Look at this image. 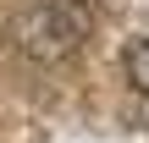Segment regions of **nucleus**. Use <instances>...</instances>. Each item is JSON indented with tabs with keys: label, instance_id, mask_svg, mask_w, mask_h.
I'll return each mask as SVG.
<instances>
[{
	"label": "nucleus",
	"instance_id": "nucleus-1",
	"mask_svg": "<svg viewBox=\"0 0 149 143\" xmlns=\"http://www.w3.org/2000/svg\"><path fill=\"white\" fill-rule=\"evenodd\" d=\"M100 17V0H33L28 11H17L11 22V50L28 55L33 66H50V61H66L88 28Z\"/></svg>",
	"mask_w": 149,
	"mask_h": 143
},
{
	"label": "nucleus",
	"instance_id": "nucleus-2",
	"mask_svg": "<svg viewBox=\"0 0 149 143\" xmlns=\"http://www.w3.org/2000/svg\"><path fill=\"white\" fill-rule=\"evenodd\" d=\"M122 66H127V83H133L138 94H149V33L127 44V55H122Z\"/></svg>",
	"mask_w": 149,
	"mask_h": 143
}]
</instances>
